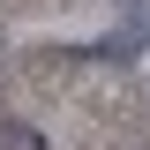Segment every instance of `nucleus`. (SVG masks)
I'll return each mask as SVG.
<instances>
[{
    "label": "nucleus",
    "mask_w": 150,
    "mask_h": 150,
    "mask_svg": "<svg viewBox=\"0 0 150 150\" xmlns=\"http://www.w3.org/2000/svg\"><path fill=\"white\" fill-rule=\"evenodd\" d=\"M143 45H150V15H120L105 38H90V45H83V60H98V68H135V60H143Z\"/></svg>",
    "instance_id": "f257e3e1"
},
{
    "label": "nucleus",
    "mask_w": 150,
    "mask_h": 150,
    "mask_svg": "<svg viewBox=\"0 0 150 150\" xmlns=\"http://www.w3.org/2000/svg\"><path fill=\"white\" fill-rule=\"evenodd\" d=\"M0 150H45V135L30 120H0Z\"/></svg>",
    "instance_id": "f03ea898"
},
{
    "label": "nucleus",
    "mask_w": 150,
    "mask_h": 150,
    "mask_svg": "<svg viewBox=\"0 0 150 150\" xmlns=\"http://www.w3.org/2000/svg\"><path fill=\"white\" fill-rule=\"evenodd\" d=\"M120 15H150V0H120Z\"/></svg>",
    "instance_id": "7ed1b4c3"
}]
</instances>
